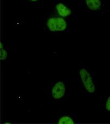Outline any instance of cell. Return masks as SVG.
I'll return each mask as SVG.
<instances>
[{
	"label": "cell",
	"instance_id": "6da1fadb",
	"mask_svg": "<svg viewBox=\"0 0 110 124\" xmlns=\"http://www.w3.org/2000/svg\"><path fill=\"white\" fill-rule=\"evenodd\" d=\"M70 82V78H57L45 88V95L53 103H69Z\"/></svg>",
	"mask_w": 110,
	"mask_h": 124
},
{
	"label": "cell",
	"instance_id": "7a4b0ae2",
	"mask_svg": "<svg viewBox=\"0 0 110 124\" xmlns=\"http://www.w3.org/2000/svg\"><path fill=\"white\" fill-rule=\"evenodd\" d=\"M96 71H92L85 66H80L78 70L77 78L80 92L85 96H94L96 94Z\"/></svg>",
	"mask_w": 110,
	"mask_h": 124
},
{
	"label": "cell",
	"instance_id": "3957f363",
	"mask_svg": "<svg viewBox=\"0 0 110 124\" xmlns=\"http://www.w3.org/2000/svg\"><path fill=\"white\" fill-rule=\"evenodd\" d=\"M69 23L70 18L52 13L45 18L43 28L49 34H64L69 30Z\"/></svg>",
	"mask_w": 110,
	"mask_h": 124
},
{
	"label": "cell",
	"instance_id": "277c9868",
	"mask_svg": "<svg viewBox=\"0 0 110 124\" xmlns=\"http://www.w3.org/2000/svg\"><path fill=\"white\" fill-rule=\"evenodd\" d=\"M85 9L91 16H103L105 14V0H80Z\"/></svg>",
	"mask_w": 110,
	"mask_h": 124
},
{
	"label": "cell",
	"instance_id": "5b68a950",
	"mask_svg": "<svg viewBox=\"0 0 110 124\" xmlns=\"http://www.w3.org/2000/svg\"><path fill=\"white\" fill-rule=\"evenodd\" d=\"M51 10L53 14L70 18L74 16V11L69 3L63 0H58L53 3Z\"/></svg>",
	"mask_w": 110,
	"mask_h": 124
},
{
	"label": "cell",
	"instance_id": "8992f818",
	"mask_svg": "<svg viewBox=\"0 0 110 124\" xmlns=\"http://www.w3.org/2000/svg\"><path fill=\"white\" fill-rule=\"evenodd\" d=\"M53 123L59 124H78L79 123L78 114H68L60 112L53 119Z\"/></svg>",
	"mask_w": 110,
	"mask_h": 124
},
{
	"label": "cell",
	"instance_id": "52a82bcc",
	"mask_svg": "<svg viewBox=\"0 0 110 124\" xmlns=\"http://www.w3.org/2000/svg\"><path fill=\"white\" fill-rule=\"evenodd\" d=\"M8 56V51L3 42L1 41V61H6Z\"/></svg>",
	"mask_w": 110,
	"mask_h": 124
},
{
	"label": "cell",
	"instance_id": "ba28073f",
	"mask_svg": "<svg viewBox=\"0 0 110 124\" xmlns=\"http://www.w3.org/2000/svg\"><path fill=\"white\" fill-rule=\"evenodd\" d=\"M103 109L105 113L110 114V93L105 97L103 102Z\"/></svg>",
	"mask_w": 110,
	"mask_h": 124
},
{
	"label": "cell",
	"instance_id": "9c48e42d",
	"mask_svg": "<svg viewBox=\"0 0 110 124\" xmlns=\"http://www.w3.org/2000/svg\"><path fill=\"white\" fill-rule=\"evenodd\" d=\"M27 2H28L29 3L32 4V5H37L40 4L42 0H26Z\"/></svg>",
	"mask_w": 110,
	"mask_h": 124
}]
</instances>
